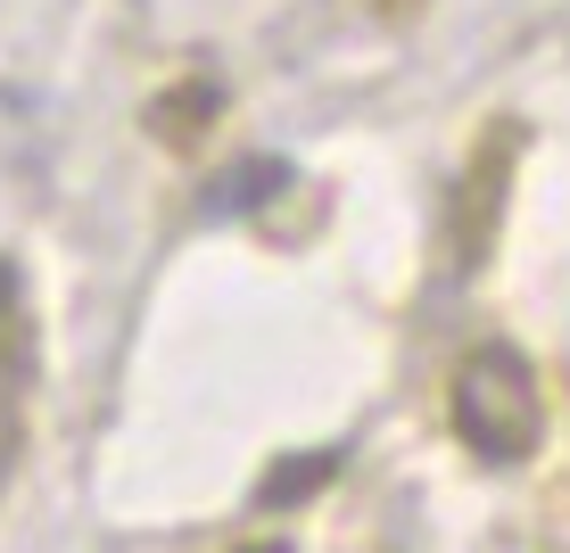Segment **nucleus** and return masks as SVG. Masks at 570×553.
<instances>
[{
  "label": "nucleus",
  "mask_w": 570,
  "mask_h": 553,
  "mask_svg": "<svg viewBox=\"0 0 570 553\" xmlns=\"http://www.w3.org/2000/svg\"><path fill=\"white\" fill-rule=\"evenodd\" d=\"M273 190H282V157H240V174H232V182H215L207 207L232 215V207H248V199H273Z\"/></svg>",
  "instance_id": "obj_4"
},
{
  "label": "nucleus",
  "mask_w": 570,
  "mask_h": 553,
  "mask_svg": "<svg viewBox=\"0 0 570 553\" xmlns=\"http://www.w3.org/2000/svg\"><path fill=\"white\" fill-rule=\"evenodd\" d=\"M372 9H381V17H414L422 0H372Z\"/></svg>",
  "instance_id": "obj_7"
},
{
  "label": "nucleus",
  "mask_w": 570,
  "mask_h": 553,
  "mask_svg": "<svg viewBox=\"0 0 570 553\" xmlns=\"http://www.w3.org/2000/svg\"><path fill=\"white\" fill-rule=\"evenodd\" d=\"M331 471H340V446H314V454H289L282 471H265V487H257V496H265V504H306V487H323Z\"/></svg>",
  "instance_id": "obj_3"
},
{
  "label": "nucleus",
  "mask_w": 570,
  "mask_h": 553,
  "mask_svg": "<svg viewBox=\"0 0 570 553\" xmlns=\"http://www.w3.org/2000/svg\"><path fill=\"white\" fill-rule=\"evenodd\" d=\"M446 413H455V438L480 454V463H529L546 438V388L538 364L521 347L488 339L455 364V388H446Z\"/></svg>",
  "instance_id": "obj_1"
},
{
  "label": "nucleus",
  "mask_w": 570,
  "mask_h": 553,
  "mask_svg": "<svg viewBox=\"0 0 570 553\" xmlns=\"http://www.w3.org/2000/svg\"><path fill=\"white\" fill-rule=\"evenodd\" d=\"M9 314H17V265H0V330H9Z\"/></svg>",
  "instance_id": "obj_6"
},
{
  "label": "nucleus",
  "mask_w": 570,
  "mask_h": 553,
  "mask_svg": "<svg viewBox=\"0 0 570 553\" xmlns=\"http://www.w3.org/2000/svg\"><path fill=\"white\" fill-rule=\"evenodd\" d=\"M174 108H157L149 125L166 132V141H190V132H207L215 125V83H183V91H166Z\"/></svg>",
  "instance_id": "obj_5"
},
{
  "label": "nucleus",
  "mask_w": 570,
  "mask_h": 553,
  "mask_svg": "<svg viewBox=\"0 0 570 553\" xmlns=\"http://www.w3.org/2000/svg\"><path fill=\"white\" fill-rule=\"evenodd\" d=\"M513 157H521V125H497L463 166V190H455V265L463 273H480L488 248H497L504 199H513Z\"/></svg>",
  "instance_id": "obj_2"
}]
</instances>
